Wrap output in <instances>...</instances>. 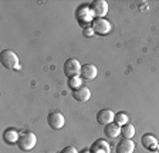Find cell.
I'll list each match as a JSON object with an SVG mask.
<instances>
[{"mask_svg":"<svg viewBox=\"0 0 159 153\" xmlns=\"http://www.w3.org/2000/svg\"><path fill=\"white\" fill-rule=\"evenodd\" d=\"M16 145L19 146V149L23 150V152H29V150H31L37 145L36 133L31 132V130H23V132H20L19 140H17Z\"/></svg>","mask_w":159,"mask_h":153,"instance_id":"1","label":"cell"},{"mask_svg":"<svg viewBox=\"0 0 159 153\" xmlns=\"http://www.w3.org/2000/svg\"><path fill=\"white\" fill-rule=\"evenodd\" d=\"M0 63L6 70H19V57L11 50H3L0 54Z\"/></svg>","mask_w":159,"mask_h":153,"instance_id":"2","label":"cell"},{"mask_svg":"<svg viewBox=\"0 0 159 153\" xmlns=\"http://www.w3.org/2000/svg\"><path fill=\"white\" fill-rule=\"evenodd\" d=\"M77 20H78V23L81 24V26H84V27H88V24L91 23L93 24V21L95 20L94 19V13H93V10H91V7L89 6H81V7H78L77 9Z\"/></svg>","mask_w":159,"mask_h":153,"instance_id":"3","label":"cell"},{"mask_svg":"<svg viewBox=\"0 0 159 153\" xmlns=\"http://www.w3.org/2000/svg\"><path fill=\"white\" fill-rule=\"evenodd\" d=\"M81 63H80L78 60H75V58H68V60L64 63V74H66L68 78H71V76H80V72H81Z\"/></svg>","mask_w":159,"mask_h":153,"instance_id":"4","label":"cell"},{"mask_svg":"<svg viewBox=\"0 0 159 153\" xmlns=\"http://www.w3.org/2000/svg\"><path fill=\"white\" fill-rule=\"evenodd\" d=\"M47 123H48V126L54 130H58L64 126V123H66V119H64V115L58 111H53V112H50L47 115Z\"/></svg>","mask_w":159,"mask_h":153,"instance_id":"5","label":"cell"},{"mask_svg":"<svg viewBox=\"0 0 159 153\" xmlns=\"http://www.w3.org/2000/svg\"><path fill=\"white\" fill-rule=\"evenodd\" d=\"M91 27H93L94 33L99 34V36H105V34H108L111 31V23L107 19H98V17H95V20L93 21Z\"/></svg>","mask_w":159,"mask_h":153,"instance_id":"6","label":"cell"},{"mask_svg":"<svg viewBox=\"0 0 159 153\" xmlns=\"http://www.w3.org/2000/svg\"><path fill=\"white\" fill-rule=\"evenodd\" d=\"M89 7H91L94 16L98 17V19H104L108 13V3L105 0H94Z\"/></svg>","mask_w":159,"mask_h":153,"instance_id":"7","label":"cell"},{"mask_svg":"<svg viewBox=\"0 0 159 153\" xmlns=\"http://www.w3.org/2000/svg\"><path fill=\"white\" fill-rule=\"evenodd\" d=\"M114 118H115V113L111 109H107V108L98 111V113H97V122H98L99 125H102V126L114 122Z\"/></svg>","mask_w":159,"mask_h":153,"instance_id":"8","label":"cell"},{"mask_svg":"<svg viewBox=\"0 0 159 153\" xmlns=\"http://www.w3.org/2000/svg\"><path fill=\"white\" fill-rule=\"evenodd\" d=\"M141 143H142V146L145 147L146 150H151V152H156V150H158L159 142L151 133H145V135L141 138Z\"/></svg>","mask_w":159,"mask_h":153,"instance_id":"9","label":"cell"},{"mask_svg":"<svg viewBox=\"0 0 159 153\" xmlns=\"http://www.w3.org/2000/svg\"><path fill=\"white\" fill-rule=\"evenodd\" d=\"M80 74H81V78H83V80L91 81L97 76L98 70H97V67L94 65V64H84V65L81 67V72Z\"/></svg>","mask_w":159,"mask_h":153,"instance_id":"10","label":"cell"},{"mask_svg":"<svg viewBox=\"0 0 159 153\" xmlns=\"http://www.w3.org/2000/svg\"><path fill=\"white\" fill-rule=\"evenodd\" d=\"M89 150H91V153H111V147H109L108 142L104 139H97L95 142H93Z\"/></svg>","mask_w":159,"mask_h":153,"instance_id":"11","label":"cell"},{"mask_svg":"<svg viewBox=\"0 0 159 153\" xmlns=\"http://www.w3.org/2000/svg\"><path fill=\"white\" fill-rule=\"evenodd\" d=\"M71 95H73V98L75 101H78V102H87V101L91 98V91L83 85V87L74 90L73 92H71Z\"/></svg>","mask_w":159,"mask_h":153,"instance_id":"12","label":"cell"},{"mask_svg":"<svg viewBox=\"0 0 159 153\" xmlns=\"http://www.w3.org/2000/svg\"><path fill=\"white\" fill-rule=\"evenodd\" d=\"M134 150H135V143L131 139L119 140L115 147V153H134Z\"/></svg>","mask_w":159,"mask_h":153,"instance_id":"13","label":"cell"},{"mask_svg":"<svg viewBox=\"0 0 159 153\" xmlns=\"http://www.w3.org/2000/svg\"><path fill=\"white\" fill-rule=\"evenodd\" d=\"M104 133H105V136L109 138V139H115L116 136L121 135V126L115 122H111L104 126Z\"/></svg>","mask_w":159,"mask_h":153,"instance_id":"14","label":"cell"},{"mask_svg":"<svg viewBox=\"0 0 159 153\" xmlns=\"http://www.w3.org/2000/svg\"><path fill=\"white\" fill-rule=\"evenodd\" d=\"M19 136H20V133L17 132L14 128H7V129L3 132V140L6 143H9V145H14V143H17Z\"/></svg>","mask_w":159,"mask_h":153,"instance_id":"15","label":"cell"},{"mask_svg":"<svg viewBox=\"0 0 159 153\" xmlns=\"http://www.w3.org/2000/svg\"><path fill=\"white\" fill-rule=\"evenodd\" d=\"M121 135L124 136V139H132L135 135V126L131 123H126L124 126H121Z\"/></svg>","mask_w":159,"mask_h":153,"instance_id":"16","label":"cell"},{"mask_svg":"<svg viewBox=\"0 0 159 153\" xmlns=\"http://www.w3.org/2000/svg\"><path fill=\"white\" fill-rule=\"evenodd\" d=\"M128 115H126L125 112H116L115 113V118H114V122L118 123L119 126H124V125H126L128 123Z\"/></svg>","mask_w":159,"mask_h":153,"instance_id":"17","label":"cell"},{"mask_svg":"<svg viewBox=\"0 0 159 153\" xmlns=\"http://www.w3.org/2000/svg\"><path fill=\"white\" fill-rule=\"evenodd\" d=\"M68 87L74 91V90H77V88L83 87V81H81L80 76H71V78H68Z\"/></svg>","mask_w":159,"mask_h":153,"instance_id":"18","label":"cell"},{"mask_svg":"<svg viewBox=\"0 0 159 153\" xmlns=\"http://www.w3.org/2000/svg\"><path fill=\"white\" fill-rule=\"evenodd\" d=\"M83 34H84V37H93L95 33H94L93 27L88 26V27H84V28H83Z\"/></svg>","mask_w":159,"mask_h":153,"instance_id":"19","label":"cell"},{"mask_svg":"<svg viewBox=\"0 0 159 153\" xmlns=\"http://www.w3.org/2000/svg\"><path fill=\"white\" fill-rule=\"evenodd\" d=\"M60 153H78V152H77V149L74 146H66Z\"/></svg>","mask_w":159,"mask_h":153,"instance_id":"20","label":"cell"},{"mask_svg":"<svg viewBox=\"0 0 159 153\" xmlns=\"http://www.w3.org/2000/svg\"><path fill=\"white\" fill-rule=\"evenodd\" d=\"M80 153H91V150H87V149H84V150H81Z\"/></svg>","mask_w":159,"mask_h":153,"instance_id":"21","label":"cell"},{"mask_svg":"<svg viewBox=\"0 0 159 153\" xmlns=\"http://www.w3.org/2000/svg\"><path fill=\"white\" fill-rule=\"evenodd\" d=\"M158 152H159V145H158Z\"/></svg>","mask_w":159,"mask_h":153,"instance_id":"22","label":"cell"}]
</instances>
